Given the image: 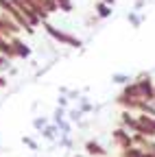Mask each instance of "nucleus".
Returning a JSON list of instances; mask_svg holds the SVG:
<instances>
[{"label": "nucleus", "mask_w": 155, "mask_h": 157, "mask_svg": "<svg viewBox=\"0 0 155 157\" xmlns=\"http://www.w3.org/2000/svg\"><path fill=\"white\" fill-rule=\"evenodd\" d=\"M129 81H133V78H131L129 74H122V72L111 74V83H116V85H127Z\"/></svg>", "instance_id": "18"}, {"label": "nucleus", "mask_w": 155, "mask_h": 157, "mask_svg": "<svg viewBox=\"0 0 155 157\" xmlns=\"http://www.w3.org/2000/svg\"><path fill=\"white\" fill-rule=\"evenodd\" d=\"M135 81H138V85H140V94H142L144 101L155 103V83H153L151 74L149 72H140L138 76H135Z\"/></svg>", "instance_id": "4"}, {"label": "nucleus", "mask_w": 155, "mask_h": 157, "mask_svg": "<svg viewBox=\"0 0 155 157\" xmlns=\"http://www.w3.org/2000/svg\"><path fill=\"white\" fill-rule=\"evenodd\" d=\"M144 20H146V15H144V13H140V11H135V9L127 13V22H129L133 29H140V26L144 24Z\"/></svg>", "instance_id": "13"}, {"label": "nucleus", "mask_w": 155, "mask_h": 157, "mask_svg": "<svg viewBox=\"0 0 155 157\" xmlns=\"http://www.w3.org/2000/svg\"><path fill=\"white\" fill-rule=\"evenodd\" d=\"M11 42H13V48H15V52H17V59H29V57H31V46L24 44L17 35L11 39Z\"/></svg>", "instance_id": "10"}, {"label": "nucleus", "mask_w": 155, "mask_h": 157, "mask_svg": "<svg viewBox=\"0 0 155 157\" xmlns=\"http://www.w3.org/2000/svg\"><path fill=\"white\" fill-rule=\"evenodd\" d=\"M55 144L59 146V148H72V146H74V142H72V137H70V135H59Z\"/></svg>", "instance_id": "21"}, {"label": "nucleus", "mask_w": 155, "mask_h": 157, "mask_svg": "<svg viewBox=\"0 0 155 157\" xmlns=\"http://www.w3.org/2000/svg\"><path fill=\"white\" fill-rule=\"evenodd\" d=\"M0 11H5L9 17H13L15 22L20 24V26H22V29H24L29 35H33V33H35V26H33V24L29 22V20L24 17V13H22L20 9H17V7L11 2V0H0Z\"/></svg>", "instance_id": "2"}, {"label": "nucleus", "mask_w": 155, "mask_h": 157, "mask_svg": "<svg viewBox=\"0 0 155 157\" xmlns=\"http://www.w3.org/2000/svg\"><path fill=\"white\" fill-rule=\"evenodd\" d=\"M120 157H149V153L142 148V146H129V148H122L120 151Z\"/></svg>", "instance_id": "15"}, {"label": "nucleus", "mask_w": 155, "mask_h": 157, "mask_svg": "<svg viewBox=\"0 0 155 157\" xmlns=\"http://www.w3.org/2000/svg\"><path fill=\"white\" fill-rule=\"evenodd\" d=\"M57 105L68 109V105H70V98H68V94H59V96H57Z\"/></svg>", "instance_id": "26"}, {"label": "nucleus", "mask_w": 155, "mask_h": 157, "mask_svg": "<svg viewBox=\"0 0 155 157\" xmlns=\"http://www.w3.org/2000/svg\"><path fill=\"white\" fill-rule=\"evenodd\" d=\"M24 2H26V5H29V7H31V9L37 13V15H40V20H42V22H46V20H48V15H50V13H48V11H46V9H44L40 2H35V0H24Z\"/></svg>", "instance_id": "16"}, {"label": "nucleus", "mask_w": 155, "mask_h": 157, "mask_svg": "<svg viewBox=\"0 0 155 157\" xmlns=\"http://www.w3.org/2000/svg\"><path fill=\"white\" fill-rule=\"evenodd\" d=\"M46 124H48V118H44V116H35L33 118V129L35 131H42Z\"/></svg>", "instance_id": "22"}, {"label": "nucleus", "mask_w": 155, "mask_h": 157, "mask_svg": "<svg viewBox=\"0 0 155 157\" xmlns=\"http://www.w3.org/2000/svg\"><path fill=\"white\" fill-rule=\"evenodd\" d=\"M44 140H48V142H57V137H59V127H57L55 122H48L42 131H37Z\"/></svg>", "instance_id": "11"}, {"label": "nucleus", "mask_w": 155, "mask_h": 157, "mask_svg": "<svg viewBox=\"0 0 155 157\" xmlns=\"http://www.w3.org/2000/svg\"><path fill=\"white\" fill-rule=\"evenodd\" d=\"M57 5H59V11H64V13H70L72 9H74V2L72 0H55Z\"/></svg>", "instance_id": "23"}, {"label": "nucleus", "mask_w": 155, "mask_h": 157, "mask_svg": "<svg viewBox=\"0 0 155 157\" xmlns=\"http://www.w3.org/2000/svg\"><path fill=\"white\" fill-rule=\"evenodd\" d=\"M111 9H114V7H111V5H107V2H103V0H99V2L94 5V11H96V15H99L101 20H107V17L114 13Z\"/></svg>", "instance_id": "14"}, {"label": "nucleus", "mask_w": 155, "mask_h": 157, "mask_svg": "<svg viewBox=\"0 0 155 157\" xmlns=\"http://www.w3.org/2000/svg\"><path fill=\"white\" fill-rule=\"evenodd\" d=\"M74 157H85V155H74Z\"/></svg>", "instance_id": "32"}, {"label": "nucleus", "mask_w": 155, "mask_h": 157, "mask_svg": "<svg viewBox=\"0 0 155 157\" xmlns=\"http://www.w3.org/2000/svg\"><path fill=\"white\" fill-rule=\"evenodd\" d=\"M144 5H146V0H135V2H133V9L140 11V9H144Z\"/></svg>", "instance_id": "29"}, {"label": "nucleus", "mask_w": 155, "mask_h": 157, "mask_svg": "<svg viewBox=\"0 0 155 157\" xmlns=\"http://www.w3.org/2000/svg\"><path fill=\"white\" fill-rule=\"evenodd\" d=\"M83 148H85V153H87L90 157H107V148L101 146L96 140H87V142L83 144Z\"/></svg>", "instance_id": "9"}, {"label": "nucleus", "mask_w": 155, "mask_h": 157, "mask_svg": "<svg viewBox=\"0 0 155 157\" xmlns=\"http://www.w3.org/2000/svg\"><path fill=\"white\" fill-rule=\"evenodd\" d=\"M76 103H79L76 107H79V109H83L85 113H90V111H96V107H94V105L90 103V98H87V96H81V98H79Z\"/></svg>", "instance_id": "19"}, {"label": "nucleus", "mask_w": 155, "mask_h": 157, "mask_svg": "<svg viewBox=\"0 0 155 157\" xmlns=\"http://www.w3.org/2000/svg\"><path fill=\"white\" fill-rule=\"evenodd\" d=\"M35 2H40L48 13H57V11H59V5H57L55 0H35Z\"/></svg>", "instance_id": "20"}, {"label": "nucleus", "mask_w": 155, "mask_h": 157, "mask_svg": "<svg viewBox=\"0 0 155 157\" xmlns=\"http://www.w3.org/2000/svg\"><path fill=\"white\" fill-rule=\"evenodd\" d=\"M0 87H7V78L2 74H0Z\"/></svg>", "instance_id": "30"}, {"label": "nucleus", "mask_w": 155, "mask_h": 157, "mask_svg": "<svg viewBox=\"0 0 155 157\" xmlns=\"http://www.w3.org/2000/svg\"><path fill=\"white\" fill-rule=\"evenodd\" d=\"M66 116H68V109H66V107H59V105H57V109L52 111V122H57V120H64Z\"/></svg>", "instance_id": "24"}, {"label": "nucleus", "mask_w": 155, "mask_h": 157, "mask_svg": "<svg viewBox=\"0 0 155 157\" xmlns=\"http://www.w3.org/2000/svg\"><path fill=\"white\" fill-rule=\"evenodd\" d=\"M9 61H11V59H7L5 55H0V72H5V70H9V66H11Z\"/></svg>", "instance_id": "27"}, {"label": "nucleus", "mask_w": 155, "mask_h": 157, "mask_svg": "<svg viewBox=\"0 0 155 157\" xmlns=\"http://www.w3.org/2000/svg\"><path fill=\"white\" fill-rule=\"evenodd\" d=\"M120 124L125 129H129L131 133H135L138 131V116H135L133 111H129V109H122L120 111Z\"/></svg>", "instance_id": "8"}, {"label": "nucleus", "mask_w": 155, "mask_h": 157, "mask_svg": "<svg viewBox=\"0 0 155 157\" xmlns=\"http://www.w3.org/2000/svg\"><path fill=\"white\" fill-rule=\"evenodd\" d=\"M120 94H125V96H129V98H142V94H140V85H138V81H129L127 85H122V92Z\"/></svg>", "instance_id": "12"}, {"label": "nucleus", "mask_w": 155, "mask_h": 157, "mask_svg": "<svg viewBox=\"0 0 155 157\" xmlns=\"http://www.w3.org/2000/svg\"><path fill=\"white\" fill-rule=\"evenodd\" d=\"M153 118H155V116H153Z\"/></svg>", "instance_id": "33"}, {"label": "nucleus", "mask_w": 155, "mask_h": 157, "mask_svg": "<svg viewBox=\"0 0 155 157\" xmlns=\"http://www.w3.org/2000/svg\"><path fill=\"white\" fill-rule=\"evenodd\" d=\"M103 2H107V5H111V7H114V5H116V0H103Z\"/></svg>", "instance_id": "31"}, {"label": "nucleus", "mask_w": 155, "mask_h": 157, "mask_svg": "<svg viewBox=\"0 0 155 157\" xmlns=\"http://www.w3.org/2000/svg\"><path fill=\"white\" fill-rule=\"evenodd\" d=\"M11 2H13V5H15L17 9H20V11L24 13V17L29 20V22H31L33 26H40V24H42L40 15H37V13H35V11H33V9H31V7H29L26 2H24V0H11Z\"/></svg>", "instance_id": "7"}, {"label": "nucleus", "mask_w": 155, "mask_h": 157, "mask_svg": "<svg viewBox=\"0 0 155 157\" xmlns=\"http://www.w3.org/2000/svg\"><path fill=\"white\" fill-rule=\"evenodd\" d=\"M138 116V131L135 133H142L151 140H155V118L149 113H135Z\"/></svg>", "instance_id": "6"}, {"label": "nucleus", "mask_w": 155, "mask_h": 157, "mask_svg": "<svg viewBox=\"0 0 155 157\" xmlns=\"http://www.w3.org/2000/svg\"><path fill=\"white\" fill-rule=\"evenodd\" d=\"M20 31H24L13 17H9L5 11H0V35H5L7 39H13L15 35H20Z\"/></svg>", "instance_id": "3"}, {"label": "nucleus", "mask_w": 155, "mask_h": 157, "mask_svg": "<svg viewBox=\"0 0 155 157\" xmlns=\"http://www.w3.org/2000/svg\"><path fill=\"white\" fill-rule=\"evenodd\" d=\"M68 98H70V101H79V98H81V92H79V90H70V92H68Z\"/></svg>", "instance_id": "28"}, {"label": "nucleus", "mask_w": 155, "mask_h": 157, "mask_svg": "<svg viewBox=\"0 0 155 157\" xmlns=\"http://www.w3.org/2000/svg\"><path fill=\"white\" fill-rule=\"evenodd\" d=\"M22 144H24V146H29L31 151H40V144H37L33 137H29V135H22Z\"/></svg>", "instance_id": "25"}, {"label": "nucleus", "mask_w": 155, "mask_h": 157, "mask_svg": "<svg viewBox=\"0 0 155 157\" xmlns=\"http://www.w3.org/2000/svg\"><path fill=\"white\" fill-rule=\"evenodd\" d=\"M111 142L122 151V148L133 146V135H131V131H129V129H125V127L120 124L118 129H114V131H111Z\"/></svg>", "instance_id": "5"}, {"label": "nucleus", "mask_w": 155, "mask_h": 157, "mask_svg": "<svg viewBox=\"0 0 155 157\" xmlns=\"http://www.w3.org/2000/svg\"><path fill=\"white\" fill-rule=\"evenodd\" d=\"M44 24V31L55 39L57 44H61V46H70V48H83V39H79V37H74V35H70L68 31H61V29H57V26H52L48 20L46 22H42Z\"/></svg>", "instance_id": "1"}, {"label": "nucleus", "mask_w": 155, "mask_h": 157, "mask_svg": "<svg viewBox=\"0 0 155 157\" xmlns=\"http://www.w3.org/2000/svg\"><path fill=\"white\" fill-rule=\"evenodd\" d=\"M83 116H85V111H83V109H79V107L68 109V120H70V122H76V124H79V122L83 120Z\"/></svg>", "instance_id": "17"}]
</instances>
